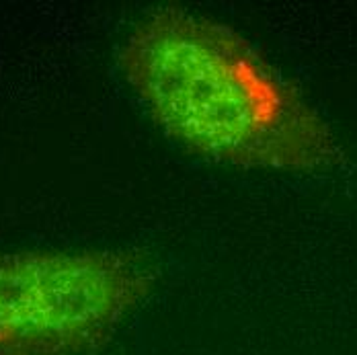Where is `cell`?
<instances>
[{"instance_id":"cell-2","label":"cell","mask_w":357,"mask_h":355,"mask_svg":"<svg viewBox=\"0 0 357 355\" xmlns=\"http://www.w3.org/2000/svg\"><path fill=\"white\" fill-rule=\"evenodd\" d=\"M152 284V267L132 252L0 255V355L95 354Z\"/></svg>"},{"instance_id":"cell-1","label":"cell","mask_w":357,"mask_h":355,"mask_svg":"<svg viewBox=\"0 0 357 355\" xmlns=\"http://www.w3.org/2000/svg\"><path fill=\"white\" fill-rule=\"evenodd\" d=\"M119 68L154 123L210 160L308 173L341 156L302 91L247 37L204 15L150 10L123 39Z\"/></svg>"}]
</instances>
